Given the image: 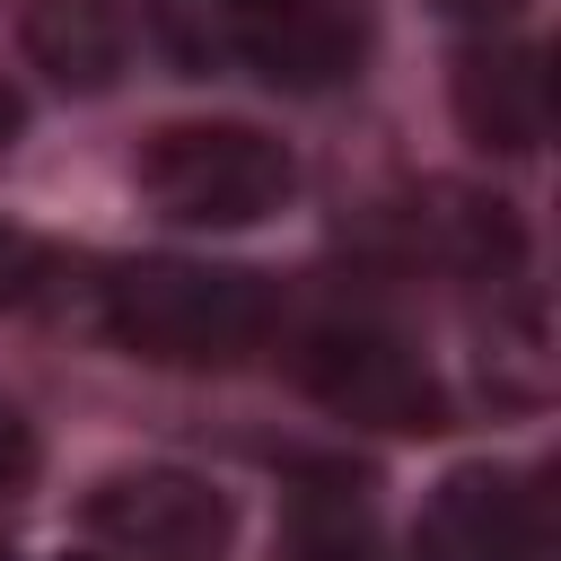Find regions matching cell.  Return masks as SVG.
I'll return each instance as SVG.
<instances>
[{"label": "cell", "mask_w": 561, "mask_h": 561, "mask_svg": "<svg viewBox=\"0 0 561 561\" xmlns=\"http://www.w3.org/2000/svg\"><path fill=\"white\" fill-rule=\"evenodd\" d=\"M280 324V289L245 263H123L105 280V333L158 368H237Z\"/></svg>", "instance_id": "cell-1"}, {"label": "cell", "mask_w": 561, "mask_h": 561, "mask_svg": "<svg viewBox=\"0 0 561 561\" xmlns=\"http://www.w3.org/2000/svg\"><path fill=\"white\" fill-rule=\"evenodd\" d=\"M140 193L184 228H254L298 193V158L254 123H167L140 149Z\"/></svg>", "instance_id": "cell-2"}, {"label": "cell", "mask_w": 561, "mask_h": 561, "mask_svg": "<svg viewBox=\"0 0 561 561\" xmlns=\"http://www.w3.org/2000/svg\"><path fill=\"white\" fill-rule=\"evenodd\" d=\"M298 386H307L324 412L368 421V430H438V421H447L430 359H421L403 333H386V324H324V333H307Z\"/></svg>", "instance_id": "cell-3"}, {"label": "cell", "mask_w": 561, "mask_h": 561, "mask_svg": "<svg viewBox=\"0 0 561 561\" xmlns=\"http://www.w3.org/2000/svg\"><path fill=\"white\" fill-rule=\"evenodd\" d=\"M228 526V500L184 465H131L88 491V535L114 561H219Z\"/></svg>", "instance_id": "cell-4"}, {"label": "cell", "mask_w": 561, "mask_h": 561, "mask_svg": "<svg viewBox=\"0 0 561 561\" xmlns=\"http://www.w3.org/2000/svg\"><path fill=\"white\" fill-rule=\"evenodd\" d=\"M412 561H543V491L508 465H456L412 517Z\"/></svg>", "instance_id": "cell-5"}, {"label": "cell", "mask_w": 561, "mask_h": 561, "mask_svg": "<svg viewBox=\"0 0 561 561\" xmlns=\"http://www.w3.org/2000/svg\"><path fill=\"white\" fill-rule=\"evenodd\" d=\"M237 61L289 96L342 88L368 61V0H237Z\"/></svg>", "instance_id": "cell-6"}, {"label": "cell", "mask_w": 561, "mask_h": 561, "mask_svg": "<svg viewBox=\"0 0 561 561\" xmlns=\"http://www.w3.org/2000/svg\"><path fill=\"white\" fill-rule=\"evenodd\" d=\"M456 114L482 149H535L552 123V79L535 44H482L456 61Z\"/></svg>", "instance_id": "cell-7"}, {"label": "cell", "mask_w": 561, "mask_h": 561, "mask_svg": "<svg viewBox=\"0 0 561 561\" xmlns=\"http://www.w3.org/2000/svg\"><path fill=\"white\" fill-rule=\"evenodd\" d=\"M26 53L53 88H114L123 53H131V9L123 0H26Z\"/></svg>", "instance_id": "cell-8"}, {"label": "cell", "mask_w": 561, "mask_h": 561, "mask_svg": "<svg viewBox=\"0 0 561 561\" xmlns=\"http://www.w3.org/2000/svg\"><path fill=\"white\" fill-rule=\"evenodd\" d=\"M272 561H386V543H377V517H368L359 482H342V473L298 482V491H289V517H280Z\"/></svg>", "instance_id": "cell-9"}, {"label": "cell", "mask_w": 561, "mask_h": 561, "mask_svg": "<svg viewBox=\"0 0 561 561\" xmlns=\"http://www.w3.org/2000/svg\"><path fill=\"white\" fill-rule=\"evenodd\" d=\"M140 9H149V44L184 79L237 70V0H140Z\"/></svg>", "instance_id": "cell-10"}, {"label": "cell", "mask_w": 561, "mask_h": 561, "mask_svg": "<svg viewBox=\"0 0 561 561\" xmlns=\"http://www.w3.org/2000/svg\"><path fill=\"white\" fill-rule=\"evenodd\" d=\"M53 272H61V263H53V245L0 219V307H35V298L53 289Z\"/></svg>", "instance_id": "cell-11"}, {"label": "cell", "mask_w": 561, "mask_h": 561, "mask_svg": "<svg viewBox=\"0 0 561 561\" xmlns=\"http://www.w3.org/2000/svg\"><path fill=\"white\" fill-rule=\"evenodd\" d=\"M26 473H35V430H26V421L0 403V491H18Z\"/></svg>", "instance_id": "cell-12"}, {"label": "cell", "mask_w": 561, "mask_h": 561, "mask_svg": "<svg viewBox=\"0 0 561 561\" xmlns=\"http://www.w3.org/2000/svg\"><path fill=\"white\" fill-rule=\"evenodd\" d=\"M18 131H26V105H18V88H0V158L18 149Z\"/></svg>", "instance_id": "cell-13"}, {"label": "cell", "mask_w": 561, "mask_h": 561, "mask_svg": "<svg viewBox=\"0 0 561 561\" xmlns=\"http://www.w3.org/2000/svg\"><path fill=\"white\" fill-rule=\"evenodd\" d=\"M447 9H465V18H508L517 0H447Z\"/></svg>", "instance_id": "cell-14"}, {"label": "cell", "mask_w": 561, "mask_h": 561, "mask_svg": "<svg viewBox=\"0 0 561 561\" xmlns=\"http://www.w3.org/2000/svg\"><path fill=\"white\" fill-rule=\"evenodd\" d=\"M79 561H114V552H79Z\"/></svg>", "instance_id": "cell-15"}, {"label": "cell", "mask_w": 561, "mask_h": 561, "mask_svg": "<svg viewBox=\"0 0 561 561\" xmlns=\"http://www.w3.org/2000/svg\"><path fill=\"white\" fill-rule=\"evenodd\" d=\"M0 561H9V552H0Z\"/></svg>", "instance_id": "cell-16"}]
</instances>
